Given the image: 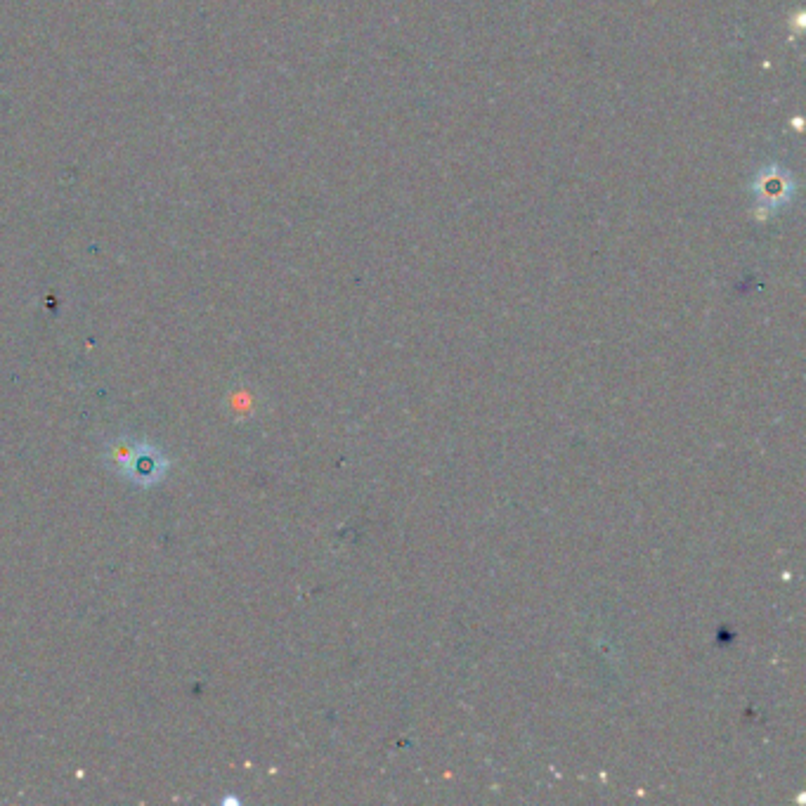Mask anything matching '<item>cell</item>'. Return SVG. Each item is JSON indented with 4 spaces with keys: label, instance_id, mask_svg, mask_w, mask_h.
Wrapping results in <instances>:
<instances>
[{
    "label": "cell",
    "instance_id": "cell-1",
    "mask_svg": "<svg viewBox=\"0 0 806 806\" xmlns=\"http://www.w3.org/2000/svg\"><path fill=\"white\" fill-rule=\"evenodd\" d=\"M166 476H168V459L159 450H156V447L145 445L142 447V452L138 454V459L133 461V466L126 471L123 480H128V483H135L140 487H154V485H159Z\"/></svg>",
    "mask_w": 806,
    "mask_h": 806
},
{
    "label": "cell",
    "instance_id": "cell-2",
    "mask_svg": "<svg viewBox=\"0 0 806 806\" xmlns=\"http://www.w3.org/2000/svg\"><path fill=\"white\" fill-rule=\"evenodd\" d=\"M147 442H140V440H133L128 438V435H123V438H116L114 442H109L107 450H104V466L109 468V471L116 473V476L123 478L126 476V471L130 466H133V461L138 459V454L142 452V447H145Z\"/></svg>",
    "mask_w": 806,
    "mask_h": 806
}]
</instances>
